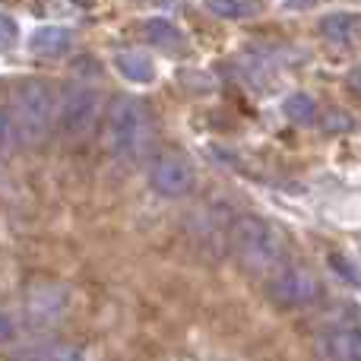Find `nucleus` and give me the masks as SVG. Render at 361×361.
Wrapping results in <instances>:
<instances>
[{
    "label": "nucleus",
    "instance_id": "nucleus-1",
    "mask_svg": "<svg viewBox=\"0 0 361 361\" xmlns=\"http://www.w3.org/2000/svg\"><path fill=\"white\" fill-rule=\"evenodd\" d=\"M228 247L235 260L254 276L273 273L286 260V244H282L279 231L269 222H263L260 216L235 219L228 228Z\"/></svg>",
    "mask_w": 361,
    "mask_h": 361
},
{
    "label": "nucleus",
    "instance_id": "nucleus-2",
    "mask_svg": "<svg viewBox=\"0 0 361 361\" xmlns=\"http://www.w3.org/2000/svg\"><path fill=\"white\" fill-rule=\"evenodd\" d=\"M13 118L19 127L23 146H42L51 133V124L57 118V102L48 82L25 80L13 89Z\"/></svg>",
    "mask_w": 361,
    "mask_h": 361
},
{
    "label": "nucleus",
    "instance_id": "nucleus-3",
    "mask_svg": "<svg viewBox=\"0 0 361 361\" xmlns=\"http://www.w3.org/2000/svg\"><path fill=\"white\" fill-rule=\"evenodd\" d=\"M149 137V114L146 105L133 95H121L111 102L105 118V143L118 159H133Z\"/></svg>",
    "mask_w": 361,
    "mask_h": 361
},
{
    "label": "nucleus",
    "instance_id": "nucleus-4",
    "mask_svg": "<svg viewBox=\"0 0 361 361\" xmlns=\"http://www.w3.org/2000/svg\"><path fill=\"white\" fill-rule=\"evenodd\" d=\"M99 111H102L99 92H92L89 86H80V82L63 86L61 99H57V121H61V130L67 133L70 140L89 137Z\"/></svg>",
    "mask_w": 361,
    "mask_h": 361
},
{
    "label": "nucleus",
    "instance_id": "nucleus-5",
    "mask_svg": "<svg viewBox=\"0 0 361 361\" xmlns=\"http://www.w3.org/2000/svg\"><path fill=\"white\" fill-rule=\"evenodd\" d=\"M70 295L63 286L57 282H35V286L25 292V317L35 330H48V326H57L67 314Z\"/></svg>",
    "mask_w": 361,
    "mask_h": 361
},
{
    "label": "nucleus",
    "instance_id": "nucleus-6",
    "mask_svg": "<svg viewBox=\"0 0 361 361\" xmlns=\"http://www.w3.org/2000/svg\"><path fill=\"white\" fill-rule=\"evenodd\" d=\"M269 298L286 307H305L320 298V282L311 269L305 267H286L269 279Z\"/></svg>",
    "mask_w": 361,
    "mask_h": 361
},
{
    "label": "nucleus",
    "instance_id": "nucleus-7",
    "mask_svg": "<svg viewBox=\"0 0 361 361\" xmlns=\"http://www.w3.org/2000/svg\"><path fill=\"white\" fill-rule=\"evenodd\" d=\"M152 187H156L162 197H187V193L197 187V171H193V165L187 162L180 152H165V156H159L156 162H152Z\"/></svg>",
    "mask_w": 361,
    "mask_h": 361
},
{
    "label": "nucleus",
    "instance_id": "nucleus-8",
    "mask_svg": "<svg viewBox=\"0 0 361 361\" xmlns=\"http://www.w3.org/2000/svg\"><path fill=\"white\" fill-rule=\"evenodd\" d=\"M320 352L326 358L361 361V324H339L320 336Z\"/></svg>",
    "mask_w": 361,
    "mask_h": 361
},
{
    "label": "nucleus",
    "instance_id": "nucleus-9",
    "mask_svg": "<svg viewBox=\"0 0 361 361\" xmlns=\"http://www.w3.org/2000/svg\"><path fill=\"white\" fill-rule=\"evenodd\" d=\"M73 42V32L63 29V25H42L35 29V35L29 38V48L35 54H63Z\"/></svg>",
    "mask_w": 361,
    "mask_h": 361
},
{
    "label": "nucleus",
    "instance_id": "nucleus-10",
    "mask_svg": "<svg viewBox=\"0 0 361 361\" xmlns=\"http://www.w3.org/2000/svg\"><path fill=\"white\" fill-rule=\"evenodd\" d=\"M358 25H361V19L355 13H330V16H324V23H320V32L336 44H349L352 38L358 35Z\"/></svg>",
    "mask_w": 361,
    "mask_h": 361
},
{
    "label": "nucleus",
    "instance_id": "nucleus-11",
    "mask_svg": "<svg viewBox=\"0 0 361 361\" xmlns=\"http://www.w3.org/2000/svg\"><path fill=\"white\" fill-rule=\"evenodd\" d=\"M114 67H118V73H124L127 80H133V82H152V76H156L149 57L140 54V51H121V54L114 57Z\"/></svg>",
    "mask_w": 361,
    "mask_h": 361
},
{
    "label": "nucleus",
    "instance_id": "nucleus-12",
    "mask_svg": "<svg viewBox=\"0 0 361 361\" xmlns=\"http://www.w3.org/2000/svg\"><path fill=\"white\" fill-rule=\"evenodd\" d=\"M146 35L152 44L165 51H180L184 48V35H180L178 25H171L169 19H146Z\"/></svg>",
    "mask_w": 361,
    "mask_h": 361
},
{
    "label": "nucleus",
    "instance_id": "nucleus-13",
    "mask_svg": "<svg viewBox=\"0 0 361 361\" xmlns=\"http://www.w3.org/2000/svg\"><path fill=\"white\" fill-rule=\"evenodd\" d=\"M282 111H286V118L292 124H314L317 121V105H314V99L307 92H292L286 99V105H282Z\"/></svg>",
    "mask_w": 361,
    "mask_h": 361
},
{
    "label": "nucleus",
    "instance_id": "nucleus-14",
    "mask_svg": "<svg viewBox=\"0 0 361 361\" xmlns=\"http://www.w3.org/2000/svg\"><path fill=\"white\" fill-rule=\"evenodd\" d=\"M16 146H23V140H19L16 118H13L10 108H0V156H10Z\"/></svg>",
    "mask_w": 361,
    "mask_h": 361
},
{
    "label": "nucleus",
    "instance_id": "nucleus-15",
    "mask_svg": "<svg viewBox=\"0 0 361 361\" xmlns=\"http://www.w3.org/2000/svg\"><path fill=\"white\" fill-rule=\"evenodd\" d=\"M206 6H209L216 16H222V19H241L244 13V4H238V0H206Z\"/></svg>",
    "mask_w": 361,
    "mask_h": 361
},
{
    "label": "nucleus",
    "instance_id": "nucleus-16",
    "mask_svg": "<svg viewBox=\"0 0 361 361\" xmlns=\"http://www.w3.org/2000/svg\"><path fill=\"white\" fill-rule=\"evenodd\" d=\"M330 267H333V269H336V273H339V276H343V279L355 282V286H358V282H361V273H358V269H355V267H352V260H345V257H343V254H333V257H330Z\"/></svg>",
    "mask_w": 361,
    "mask_h": 361
},
{
    "label": "nucleus",
    "instance_id": "nucleus-17",
    "mask_svg": "<svg viewBox=\"0 0 361 361\" xmlns=\"http://www.w3.org/2000/svg\"><path fill=\"white\" fill-rule=\"evenodd\" d=\"M349 127H352V118H349V114L336 111V108L324 114V130L333 133V130H349Z\"/></svg>",
    "mask_w": 361,
    "mask_h": 361
},
{
    "label": "nucleus",
    "instance_id": "nucleus-18",
    "mask_svg": "<svg viewBox=\"0 0 361 361\" xmlns=\"http://www.w3.org/2000/svg\"><path fill=\"white\" fill-rule=\"evenodd\" d=\"M16 35H19L16 23H13L10 16H4V13H0V48H10V44L16 42Z\"/></svg>",
    "mask_w": 361,
    "mask_h": 361
},
{
    "label": "nucleus",
    "instance_id": "nucleus-19",
    "mask_svg": "<svg viewBox=\"0 0 361 361\" xmlns=\"http://www.w3.org/2000/svg\"><path fill=\"white\" fill-rule=\"evenodd\" d=\"M13 336H16V326H13V320L6 317V314H0V345L10 343Z\"/></svg>",
    "mask_w": 361,
    "mask_h": 361
},
{
    "label": "nucleus",
    "instance_id": "nucleus-20",
    "mask_svg": "<svg viewBox=\"0 0 361 361\" xmlns=\"http://www.w3.org/2000/svg\"><path fill=\"white\" fill-rule=\"evenodd\" d=\"M349 89H352L355 95H361V67H358V70H352V73H349Z\"/></svg>",
    "mask_w": 361,
    "mask_h": 361
},
{
    "label": "nucleus",
    "instance_id": "nucleus-21",
    "mask_svg": "<svg viewBox=\"0 0 361 361\" xmlns=\"http://www.w3.org/2000/svg\"><path fill=\"white\" fill-rule=\"evenodd\" d=\"M288 6H295V10H307V6H314L317 0H286Z\"/></svg>",
    "mask_w": 361,
    "mask_h": 361
},
{
    "label": "nucleus",
    "instance_id": "nucleus-22",
    "mask_svg": "<svg viewBox=\"0 0 361 361\" xmlns=\"http://www.w3.org/2000/svg\"><path fill=\"white\" fill-rule=\"evenodd\" d=\"M73 4H82V6H86V4H92V0H73Z\"/></svg>",
    "mask_w": 361,
    "mask_h": 361
}]
</instances>
